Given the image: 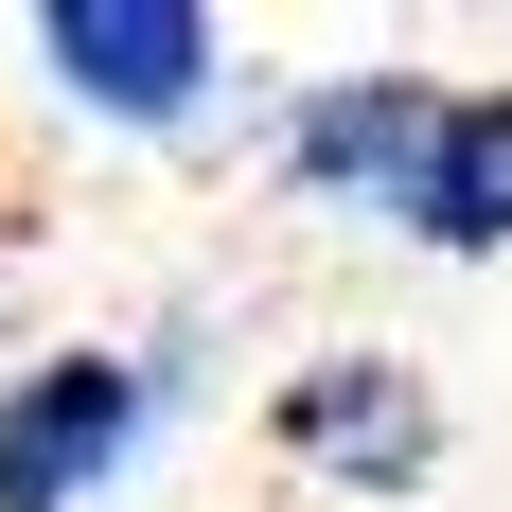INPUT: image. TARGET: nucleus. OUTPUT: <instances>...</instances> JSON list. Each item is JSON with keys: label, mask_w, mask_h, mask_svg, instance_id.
I'll use <instances>...</instances> for the list:
<instances>
[{"label": "nucleus", "mask_w": 512, "mask_h": 512, "mask_svg": "<svg viewBox=\"0 0 512 512\" xmlns=\"http://www.w3.org/2000/svg\"><path fill=\"white\" fill-rule=\"evenodd\" d=\"M159 407V354H53L0 389V512H89Z\"/></svg>", "instance_id": "f257e3e1"}, {"label": "nucleus", "mask_w": 512, "mask_h": 512, "mask_svg": "<svg viewBox=\"0 0 512 512\" xmlns=\"http://www.w3.org/2000/svg\"><path fill=\"white\" fill-rule=\"evenodd\" d=\"M36 53H53V89L106 106V124H195V89L230 71V36H212L195 0H53Z\"/></svg>", "instance_id": "f03ea898"}, {"label": "nucleus", "mask_w": 512, "mask_h": 512, "mask_svg": "<svg viewBox=\"0 0 512 512\" xmlns=\"http://www.w3.org/2000/svg\"><path fill=\"white\" fill-rule=\"evenodd\" d=\"M424 159H442V89H424V71H354V89H318L301 124H283V177H301V195H371V212H407Z\"/></svg>", "instance_id": "7ed1b4c3"}, {"label": "nucleus", "mask_w": 512, "mask_h": 512, "mask_svg": "<svg viewBox=\"0 0 512 512\" xmlns=\"http://www.w3.org/2000/svg\"><path fill=\"white\" fill-rule=\"evenodd\" d=\"M283 442H301L318 477H371V495H407V477L442 460V407H424L389 354H318L301 389H283Z\"/></svg>", "instance_id": "20e7f679"}, {"label": "nucleus", "mask_w": 512, "mask_h": 512, "mask_svg": "<svg viewBox=\"0 0 512 512\" xmlns=\"http://www.w3.org/2000/svg\"><path fill=\"white\" fill-rule=\"evenodd\" d=\"M407 230H424V248H512V89L442 106V159H424Z\"/></svg>", "instance_id": "39448f33"}]
</instances>
